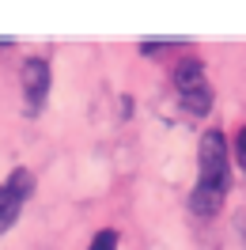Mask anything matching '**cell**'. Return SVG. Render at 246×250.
<instances>
[{
  "label": "cell",
  "mask_w": 246,
  "mask_h": 250,
  "mask_svg": "<svg viewBox=\"0 0 246 250\" xmlns=\"http://www.w3.org/2000/svg\"><path fill=\"white\" fill-rule=\"evenodd\" d=\"M197 186L189 193V212L201 220H208L220 212V205L227 197V182H231V152H227V141L220 129H208L201 133V144H197Z\"/></svg>",
  "instance_id": "6da1fadb"
},
{
  "label": "cell",
  "mask_w": 246,
  "mask_h": 250,
  "mask_svg": "<svg viewBox=\"0 0 246 250\" xmlns=\"http://www.w3.org/2000/svg\"><path fill=\"white\" fill-rule=\"evenodd\" d=\"M174 87H178V99L182 106L193 114V118H205L212 110V87H208V76H205V64L197 57H185L178 68H174Z\"/></svg>",
  "instance_id": "7a4b0ae2"
},
{
  "label": "cell",
  "mask_w": 246,
  "mask_h": 250,
  "mask_svg": "<svg viewBox=\"0 0 246 250\" xmlns=\"http://www.w3.org/2000/svg\"><path fill=\"white\" fill-rule=\"evenodd\" d=\"M31 193H34V171H27V167H16L8 182H0V235L12 231V224L19 220Z\"/></svg>",
  "instance_id": "3957f363"
},
{
  "label": "cell",
  "mask_w": 246,
  "mask_h": 250,
  "mask_svg": "<svg viewBox=\"0 0 246 250\" xmlns=\"http://www.w3.org/2000/svg\"><path fill=\"white\" fill-rule=\"evenodd\" d=\"M49 95V64L42 57H31L23 61V99H27V114H38L46 106Z\"/></svg>",
  "instance_id": "277c9868"
},
{
  "label": "cell",
  "mask_w": 246,
  "mask_h": 250,
  "mask_svg": "<svg viewBox=\"0 0 246 250\" xmlns=\"http://www.w3.org/2000/svg\"><path fill=\"white\" fill-rule=\"evenodd\" d=\"M87 250H118V231H114V228L95 231V239L87 243Z\"/></svg>",
  "instance_id": "5b68a950"
},
{
  "label": "cell",
  "mask_w": 246,
  "mask_h": 250,
  "mask_svg": "<svg viewBox=\"0 0 246 250\" xmlns=\"http://www.w3.org/2000/svg\"><path fill=\"white\" fill-rule=\"evenodd\" d=\"M235 163H239V167L246 171V125L239 129V133H235Z\"/></svg>",
  "instance_id": "8992f818"
}]
</instances>
